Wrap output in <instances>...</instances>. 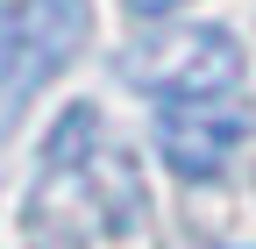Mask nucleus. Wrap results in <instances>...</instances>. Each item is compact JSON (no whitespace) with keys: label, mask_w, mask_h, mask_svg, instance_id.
<instances>
[{"label":"nucleus","mask_w":256,"mask_h":249,"mask_svg":"<svg viewBox=\"0 0 256 249\" xmlns=\"http://www.w3.org/2000/svg\"><path fill=\"white\" fill-rule=\"evenodd\" d=\"M249 114L235 107V92H214V100H156V150L178 178H214L220 164L242 150Z\"/></svg>","instance_id":"4"},{"label":"nucleus","mask_w":256,"mask_h":249,"mask_svg":"<svg viewBox=\"0 0 256 249\" xmlns=\"http://www.w3.org/2000/svg\"><path fill=\"white\" fill-rule=\"evenodd\" d=\"M92 28V0H0V136L28 114V100L43 92L78 57Z\"/></svg>","instance_id":"2"},{"label":"nucleus","mask_w":256,"mask_h":249,"mask_svg":"<svg viewBox=\"0 0 256 249\" xmlns=\"http://www.w3.org/2000/svg\"><path fill=\"white\" fill-rule=\"evenodd\" d=\"M136 171L128 157L100 136V114L72 107L57 121V136L43 142V206L36 221L50 228H86V235H114L136 221Z\"/></svg>","instance_id":"1"},{"label":"nucleus","mask_w":256,"mask_h":249,"mask_svg":"<svg viewBox=\"0 0 256 249\" xmlns=\"http://www.w3.org/2000/svg\"><path fill=\"white\" fill-rule=\"evenodd\" d=\"M121 78L150 100H214V92L242 86V43L220 22L164 28V36H142L121 57Z\"/></svg>","instance_id":"3"},{"label":"nucleus","mask_w":256,"mask_h":249,"mask_svg":"<svg viewBox=\"0 0 256 249\" xmlns=\"http://www.w3.org/2000/svg\"><path fill=\"white\" fill-rule=\"evenodd\" d=\"M171 8H185V0H128V14H171Z\"/></svg>","instance_id":"5"}]
</instances>
